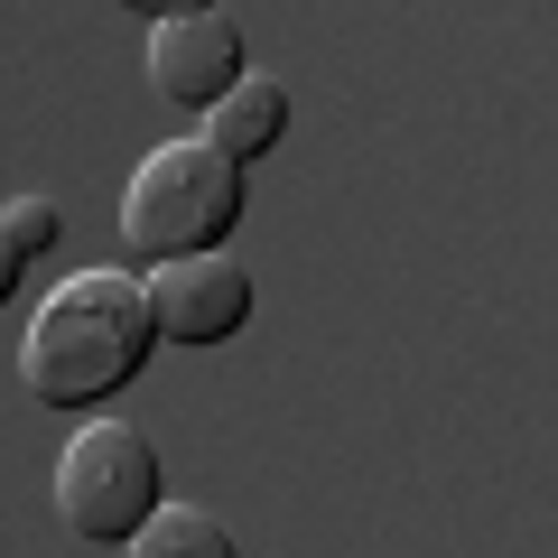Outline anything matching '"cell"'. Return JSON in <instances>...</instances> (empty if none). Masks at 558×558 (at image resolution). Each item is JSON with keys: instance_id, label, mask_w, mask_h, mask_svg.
<instances>
[{"instance_id": "cell-1", "label": "cell", "mask_w": 558, "mask_h": 558, "mask_svg": "<svg viewBox=\"0 0 558 558\" xmlns=\"http://www.w3.org/2000/svg\"><path fill=\"white\" fill-rule=\"evenodd\" d=\"M149 354H159L149 279L140 270H75L20 336V391L38 410H94V400L131 391Z\"/></svg>"}, {"instance_id": "cell-2", "label": "cell", "mask_w": 558, "mask_h": 558, "mask_svg": "<svg viewBox=\"0 0 558 558\" xmlns=\"http://www.w3.org/2000/svg\"><path fill=\"white\" fill-rule=\"evenodd\" d=\"M233 223H242V168L205 140H168L121 186V252H131L121 270L149 279V270H178V260H205L233 242Z\"/></svg>"}, {"instance_id": "cell-3", "label": "cell", "mask_w": 558, "mask_h": 558, "mask_svg": "<svg viewBox=\"0 0 558 558\" xmlns=\"http://www.w3.org/2000/svg\"><path fill=\"white\" fill-rule=\"evenodd\" d=\"M159 447L140 438L131 418H94L75 428V447L57 457V521L94 549H131L159 521Z\"/></svg>"}, {"instance_id": "cell-4", "label": "cell", "mask_w": 558, "mask_h": 558, "mask_svg": "<svg viewBox=\"0 0 558 558\" xmlns=\"http://www.w3.org/2000/svg\"><path fill=\"white\" fill-rule=\"evenodd\" d=\"M242 20L233 10H159L149 28V84H159L178 112H215L242 94Z\"/></svg>"}, {"instance_id": "cell-5", "label": "cell", "mask_w": 558, "mask_h": 558, "mask_svg": "<svg viewBox=\"0 0 558 558\" xmlns=\"http://www.w3.org/2000/svg\"><path fill=\"white\" fill-rule=\"evenodd\" d=\"M149 317H159V344H233L252 326V270L233 252L178 260V270H149Z\"/></svg>"}, {"instance_id": "cell-6", "label": "cell", "mask_w": 558, "mask_h": 558, "mask_svg": "<svg viewBox=\"0 0 558 558\" xmlns=\"http://www.w3.org/2000/svg\"><path fill=\"white\" fill-rule=\"evenodd\" d=\"M279 140H289V94H279V75H242V94L205 112V149H223L233 168L270 159Z\"/></svg>"}, {"instance_id": "cell-7", "label": "cell", "mask_w": 558, "mask_h": 558, "mask_svg": "<svg viewBox=\"0 0 558 558\" xmlns=\"http://www.w3.org/2000/svg\"><path fill=\"white\" fill-rule=\"evenodd\" d=\"M131 558H242V539L205 502H159V521L131 539Z\"/></svg>"}, {"instance_id": "cell-8", "label": "cell", "mask_w": 558, "mask_h": 558, "mask_svg": "<svg viewBox=\"0 0 558 558\" xmlns=\"http://www.w3.org/2000/svg\"><path fill=\"white\" fill-rule=\"evenodd\" d=\"M0 233L20 242V260H47V252L65 242V215H57L47 196H10V205H0Z\"/></svg>"}, {"instance_id": "cell-9", "label": "cell", "mask_w": 558, "mask_h": 558, "mask_svg": "<svg viewBox=\"0 0 558 558\" xmlns=\"http://www.w3.org/2000/svg\"><path fill=\"white\" fill-rule=\"evenodd\" d=\"M20 270H28V260H20V242H10V233H0V307H10V299H20Z\"/></svg>"}]
</instances>
